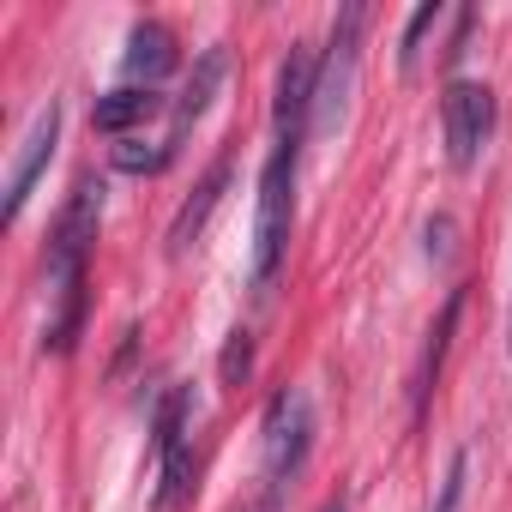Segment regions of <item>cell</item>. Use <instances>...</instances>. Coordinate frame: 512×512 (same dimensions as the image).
Segmentation results:
<instances>
[{"label": "cell", "mask_w": 512, "mask_h": 512, "mask_svg": "<svg viewBox=\"0 0 512 512\" xmlns=\"http://www.w3.org/2000/svg\"><path fill=\"white\" fill-rule=\"evenodd\" d=\"M103 223V181L79 175V187L67 193L55 235H49V326H43V350L49 356H73L79 332H85V278H91V241Z\"/></svg>", "instance_id": "6da1fadb"}, {"label": "cell", "mask_w": 512, "mask_h": 512, "mask_svg": "<svg viewBox=\"0 0 512 512\" xmlns=\"http://www.w3.org/2000/svg\"><path fill=\"white\" fill-rule=\"evenodd\" d=\"M296 145H272L266 169H260V205H253V266L247 284L253 296H266L278 266H284V247H290V223H296Z\"/></svg>", "instance_id": "7a4b0ae2"}, {"label": "cell", "mask_w": 512, "mask_h": 512, "mask_svg": "<svg viewBox=\"0 0 512 512\" xmlns=\"http://www.w3.org/2000/svg\"><path fill=\"white\" fill-rule=\"evenodd\" d=\"M314 452V404L302 386H278L272 404H266V422H260V470H266V506L284 500V488L302 476Z\"/></svg>", "instance_id": "3957f363"}, {"label": "cell", "mask_w": 512, "mask_h": 512, "mask_svg": "<svg viewBox=\"0 0 512 512\" xmlns=\"http://www.w3.org/2000/svg\"><path fill=\"white\" fill-rule=\"evenodd\" d=\"M187 392L169 386L157 398V416H151V452H157V494L151 506L157 512H181L187 494H193V434H187Z\"/></svg>", "instance_id": "277c9868"}, {"label": "cell", "mask_w": 512, "mask_h": 512, "mask_svg": "<svg viewBox=\"0 0 512 512\" xmlns=\"http://www.w3.org/2000/svg\"><path fill=\"white\" fill-rule=\"evenodd\" d=\"M362 31H368V7H344L332 19V43L320 55V73H314V133H332L344 121L350 85H356V61H362Z\"/></svg>", "instance_id": "5b68a950"}, {"label": "cell", "mask_w": 512, "mask_h": 512, "mask_svg": "<svg viewBox=\"0 0 512 512\" xmlns=\"http://www.w3.org/2000/svg\"><path fill=\"white\" fill-rule=\"evenodd\" d=\"M440 133H446V163L458 175H470L476 157L488 151V133H494V91L476 79H452L440 97Z\"/></svg>", "instance_id": "8992f818"}, {"label": "cell", "mask_w": 512, "mask_h": 512, "mask_svg": "<svg viewBox=\"0 0 512 512\" xmlns=\"http://www.w3.org/2000/svg\"><path fill=\"white\" fill-rule=\"evenodd\" d=\"M55 145H61V103L49 97V103L37 109L31 133L19 139V157H13V169H7V205H0V217H7V223H19V217H25V199L37 193V175L49 169Z\"/></svg>", "instance_id": "52a82bcc"}, {"label": "cell", "mask_w": 512, "mask_h": 512, "mask_svg": "<svg viewBox=\"0 0 512 512\" xmlns=\"http://www.w3.org/2000/svg\"><path fill=\"white\" fill-rule=\"evenodd\" d=\"M314 73H320V61L296 43V49L284 55V67H278V97H272L278 145H296V151H302V139L314 133Z\"/></svg>", "instance_id": "ba28073f"}, {"label": "cell", "mask_w": 512, "mask_h": 512, "mask_svg": "<svg viewBox=\"0 0 512 512\" xmlns=\"http://www.w3.org/2000/svg\"><path fill=\"white\" fill-rule=\"evenodd\" d=\"M223 73H229V55H223V49H205V55H199V67H193V79H187V91H181V97H175V109H169V139H163V151H169V157L187 145V133L199 127V115L211 109V97H217Z\"/></svg>", "instance_id": "9c48e42d"}, {"label": "cell", "mask_w": 512, "mask_h": 512, "mask_svg": "<svg viewBox=\"0 0 512 512\" xmlns=\"http://www.w3.org/2000/svg\"><path fill=\"white\" fill-rule=\"evenodd\" d=\"M229 175H235V163L229 157H217L211 169H205V181L181 199V211H175V223H169V260H181V253L205 235V223H211V211L223 205V187H229Z\"/></svg>", "instance_id": "30bf717a"}, {"label": "cell", "mask_w": 512, "mask_h": 512, "mask_svg": "<svg viewBox=\"0 0 512 512\" xmlns=\"http://www.w3.org/2000/svg\"><path fill=\"white\" fill-rule=\"evenodd\" d=\"M121 67H127V79L133 85H157V79H169L175 67H181V49H175V37L157 25V19H139L133 31H127V55H121Z\"/></svg>", "instance_id": "8fae6325"}, {"label": "cell", "mask_w": 512, "mask_h": 512, "mask_svg": "<svg viewBox=\"0 0 512 512\" xmlns=\"http://www.w3.org/2000/svg\"><path fill=\"white\" fill-rule=\"evenodd\" d=\"M458 314H464V290L446 296V308H440V320H434V332H428V344H422V362H416V422H422L428 392H434V380H440V362H446V344H452V332H458Z\"/></svg>", "instance_id": "7c38bea8"}, {"label": "cell", "mask_w": 512, "mask_h": 512, "mask_svg": "<svg viewBox=\"0 0 512 512\" xmlns=\"http://www.w3.org/2000/svg\"><path fill=\"white\" fill-rule=\"evenodd\" d=\"M157 109H163V97H157V91H145V85H121V91L97 97V109H91V127H97V133H127V127L151 121Z\"/></svg>", "instance_id": "4fadbf2b"}, {"label": "cell", "mask_w": 512, "mask_h": 512, "mask_svg": "<svg viewBox=\"0 0 512 512\" xmlns=\"http://www.w3.org/2000/svg\"><path fill=\"white\" fill-rule=\"evenodd\" d=\"M446 19V7H440V0H422V7L410 13V25H404V43H398V67L404 73H416L422 67V43H428V31Z\"/></svg>", "instance_id": "5bb4252c"}, {"label": "cell", "mask_w": 512, "mask_h": 512, "mask_svg": "<svg viewBox=\"0 0 512 512\" xmlns=\"http://www.w3.org/2000/svg\"><path fill=\"white\" fill-rule=\"evenodd\" d=\"M163 163H169L163 145H139V139H121V145H115V169H121V175H157Z\"/></svg>", "instance_id": "9a60e30c"}, {"label": "cell", "mask_w": 512, "mask_h": 512, "mask_svg": "<svg viewBox=\"0 0 512 512\" xmlns=\"http://www.w3.org/2000/svg\"><path fill=\"white\" fill-rule=\"evenodd\" d=\"M247 368H253V338L235 326V332H229V344H223V386H241V380H247Z\"/></svg>", "instance_id": "2e32d148"}, {"label": "cell", "mask_w": 512, "mask_h": 512, "mask_svg": "<svg viewBox=\"0 0 512 512\" xmlns=\"http://www.w3.org/2000/svg\"><path fill=\"white\" fill-rule=\"evenodd\" d=\"M464 476H470V452H452V464H446V482H440V500H434V512H458V500H464Z\"/></svg>", "instance_id": "e0dca14e"}, {"label": "cell", "mask_w": 512, "mask_h": 512, "mask_svg": "<svg viewBox=\"0 0 512 512\" xmlns=\"http://www.w3.org/2000/svg\"><path fill=\"white\" fill-rule=\"evenodd\" d=\"M320 512H344V500H326V506H320Z\"/></svg>", "instance_id": "ac0fdd59"}]
</instances>
